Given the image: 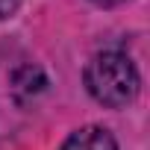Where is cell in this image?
I'll list each match as a JSON object with an SVG mask.
<instances>
[{
  "label": "cell",
  "mask_w": 150,
  "mask_h": 150,
  "mask_svg": "<svg viewBox=\"0 0 150 150\" xmlns=\"http://www.w3.org/2000/svg\"><path fill=\"white\" fill-rule=\"evenodd\" d=\"M59 150H118L115 138L103 127H83L77 132H71V138Z\"/></svg>",
  "instance_id": "cell-2"
},
{
  "label": "cell",
  "mask_w": 150,
  "mask_h": 150,
  "mask_svg": "<svg viewBox=\"0 0 150 150\" xmlns=\"http://www.w3.org/2000/svg\"><path fill=\"white\" fill-rule=\"evenodd\" d=\"M138 71L124 50H100L86 65V88L88 94L112 109H121L138 94Z\"/></svg>",
  "instance_id": "cell-1"
},
{
  "label": "cell",
  "mask_w": 150,
  "mask_h": 150,
  "mask_svg": "<svg viewBox=\"0 0 150 150\" xmlns=\"http://www.w3.org/2000/svg\"><path fill=\"white\" fill-rule=\"evenodd\" d=\"M97 6H118V3H127V0H94Z\"/></svg>",
  "instance_id": "cell-4"
},
{
  "label": "cell",
  "mask_w": 150,
  "mask_h": 150,
  "mask_svg": "<svg viewBox=\"0 0 150 150\" xmlns=\"http://www.w3.org/2000/svg\"><path fill=\"white\" fill-rule=\"evenodd\" d=\"M15 6H18V0H0V18L12 15V12H15Z\"/></svg>",
  "instance_id": "cell-3"
}]
</instances>
